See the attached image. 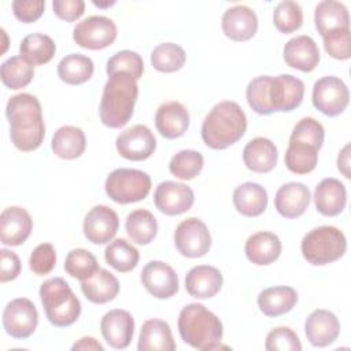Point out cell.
Here are the masks:
<instances>
[{"label":"cell","instance_id":"6da1fadb","mask_svg":"<svg viewBox=\"0 0 351 351\" xmlns=\"http://www.w3.org/2000/svg\"><path fill=\"white\" fill-rule=\"evenodd\" d=\"M304 84L291 74L259 75L251 80L245 89L248 106L259 115L291 112L300 106Z\"/></svg>","mask_w":351,"mask_h":351},{"label":"cell","instance_id":"7a4b0ae2","mask_svg":"<svg viewBox=\"0 0 351 351\" xmlns=\"http://www.w3.org/2000/svg\"><path fill=\"white\" fill-rule=\"evenodd\" d=\"M10 123V137L14 147L22 152L37 149L45 137V123L38 99L30 93L10 97L5 106Z\"/></svg>","mask_w":351,"mask_h":351},{"label":"cell","instance_id":"3957f363","mask_svg":"<svg viewBox=\"0 0 351 351\" xmlns=\"http://www.w3.org/2000/svg\"><path fill=\"white\" fill-rule=\"evenodd\" d=\"M137 96V80L130 74L119 71L108 75L99 106L101 123L111 129L125 126L133 115Z\"/></svg>","mask_w":351,"mask_h":351},{"label":"cell","instance_id":"277c9868","mask_svg":"<svg viewBox=\"0 0 351 351\" xmlns=\"http://www.w3.org/2000/svg\"><path fill=\"white\" fill-rule=\"evenodd\" d=\"M247 130L243 108L232 100L217 103L202 123V140L211 149H225L237 143Z\"/></svg>","mask_w":351,"mask_h":351},{"label":"cell","instance_id":"5b68a950","mask_svg":"<svg viewBox=\"0 0 351 351\" xmlns=\"http://www.w3.org/2000/svg\"><path fill=\"white\" fill-rule=\"evenodd\" d=\"M178 332L184 343L196 350L207 351L222 348V322L213 311L200 303H189L180 311Z\"/></svg>","mask_w":351,"mask_h":351},{"label":"cell","instance_id":"8992f818","mask_svg":"<svg viewBox=\"0 0 351 351\" xmlns=\"http://www.w3.org/2000/svg\"><path fill=\"white\" fill-rule=\"evenodd\" d=\"M40 299L47 319L56 328L73 325L81 314V302L62 277L45 280L40 287Z\"/></svg>","mask_w":351,"mask_h":351},{"label":"cell","instance_id":"52a82bcc","mask_svg":"<svg viewBox=\"0 0 351 351\" xmlns=\"http://www.w3.org/2000/svg\"><path fill=\"white\" fill-rule=\"evenodd\" d=\"M303 258L314 265L324 266L339 261L347 251L344 233L336 226H318L307 232L300 243Z\"/></svg>","mask_w":351,"mask_h":351},{"label":"cell","instance_id":"ba28073f","mask_svg":"<svg viewBox=\"0 0 351 351\" xmlns=\"http://www.w3.org/2000/svg\"><path fill=\"white\" fill-rule=\"evenodd\" d=\"M151 177L137 169H115L104 184L107 196L119 204L136 203L145 199L151 191Z\"/></svg>","mask_w":351,"mask_h":351},{"label":"cell","instance_id":"9c48e42d","mask_svg":"<svg viewBox=\"0 0 351 351\" xmlns=\"http://www.w3.org/2000/svg\"><path fill=\"white\" fill-rule=\"evenodd\" d=\"M118 30L112 19L103 15H92L75 25L73 40L85 49H103L110 47L117 38Z\"/></svg>","mask_w":351,"mask_h":351},{"label":"cell","instance_id":"30bf717a","mask_svg":"<svg viewBox=\"0 0 351 351\" xmlns=\"http://www.w3.org/2000/svg\"><path fill=\"white\" fill-rule=\"evenodd\" d=\"M174 244L182 256L200 258L211 248V234L202 219L191 217L177 225L174 230Z\"/></svg>","mask_w":351,"mask_h":351},{"label":"cell","instance_id":"8fae6325","mask_svg":"<svg viewBox=\"0 0 351 351\" xmlns=\"http://www.w3.org/2000/svg\"><path fill=\"white\" fill-rule=\"evenodd\" d=\"M38 325V313L34 303L27 298H16L7 303L3 310V328L14 339L30 337Z\"/></svg>","mask_w":351,"mask_h":351},{"label":"cell","instance_id":"7c38bea8","mask_svg":"<svg viewBox=\"0 0 351 351\" xmlns=\"http://www.w3.org/2000/svg\"><path fill=\"white\" fill-rule=\"evenodd\" d=\"M311 100L318 111L328 117H336L347 108L350 92L343 80L335 75H325L315 81Z\"/></svg>","mask_w":351,"mask_h":351},{"label":"cell","instance_id":"4fadbf2b","mask_svg":"<svg viewBox=\"0 0 351 351\" xmlns=\"http://www.w3.org/2000/svg\"><path fill=\"white\" fill-rule=\"evenodd\" d=\"M118 154L128 160H145L156 149V138L145 125H134L122 130L115 140Z\"/></svg>","mask_w":351,"mask_h":351},{"label":"cell","instance_id":"5bb4252c","mask_svg":"<svg viewBox=\"0 0 351 351\" xmlns=\"http://www.w3.org/2000/svg\"><path fill=\"white\" fill-rule=\"evenodd\" d=\"M140 280L147 292L156 299H169L178 292L176 270L162 261L148 262L141 270Z\"/></svg>","mask_w":351,"mask_h":351},{"label":"cell","instance_id":"9a60e30c","mask_svg":"<svg viewBox=\"0 0 351 351\" xmlns=\"http://www.w3.org/2000/svg\"><path fill=\"white\" fill-rule=\"evenodd\" d=\"M195 202L191 186L176 181L160 182L154 192L155 207L166 215H180L186 213Z\"/></svg>","mask_w":351,"mask_h":351},{"label":"cell","instance_id":"2e32d148","mask_svg":"<svg viewBox=\"0 0 351 351\" xmlns=\"http://www.w3.org/2000/svg\"><path fill=\"white\" fill-rule=\"evenodd\" d=\"M82 229L88 241L106 244L114 239L119 229L118 214L108 206L97 204L86 213Z\"/></svg>","mask_w":351,"mask_h":351},{"label":"cell","instance_id":"e0dca14e","mask_svg":"<svg viewBox=\"0 0 351 351\" xmlns=\"http://www.w3.org/2000/svg\"><path fill=\"white\" fill-rule=\"evenodd\" d=\"M100 332L110 347L115 350H123L130 344L133 339V315L129 311L121 308L110 310L103 315L100 321Z\"/></svg>","mask_w":351,"mask_h":351},{"label":"cell","instance_id":"ac0fdd59","mask_svg":"<svg viewBox=\"0 0 351 351\" xmlns=\"http://www.w3.org/2000/svg\"><path fill=\"white\" fill-rule=\"evenodd\" d=\"M33 230L30 214L19 206H11L0 215V239L4 245L16 247L23 244Z\"/></svg>","mask_w":351,"mask_h":351},{"label":"cell","instance_id":"d6986e66","mask_svg":"<svg viewBox=\"0 0 351 351\" xmlns=\"http://www.w3.org/2000/svg\"><path fill=\"white\" fill-rule=\"evenodd\" d=\"M223 34L233 41H247L258 30V18L252 8L237 4L228 8L221 19Z\"/></svg>","mask_w":351,"mask_h":351},{"label":"cell","instance_id":"ffe728a7","mask_svg":"<svg viewBox=\"0 0 351 351\" xmlns=\"http://www.w3.org/2000/svg\"><path fill=\"white\" fill-rule=\"evenodd\" d=\"M304 333L311 346L326 347L337 340L340 322L332 311L317 308L306 318Z\"/></svg>","mask_w":351,"mask_h":351},{"label":"cell","instance_id":"44dd1931","mask_svg":"<svg viewBox=\"0 0 351 351\" xmlns=\"http://www.w3.org/2000/svg\"><path fill=\"white\" fill-rule=\"evenodd\" d=\"M285 63L303 73L313 71L319 63V49L315 41L306 34L291 38L282 49Z\"/></svg>","mask_w":351,"mask_h":351},{"label":"cell","instance_id":"7402d4cb","mask_svg":"<svg viewBox=\"0 0 351 351\" xmlns=\"http://www.w3.org/2000/svg\"><path fill=\"white\" fill-rule=\"evenodd\" d=\"M189 112L184 104L171 100L160 104L155 114V126L160 136L166 138H178L189 128Z\"/></svg>","mask_w":351,"mask_h":351},{"label":"cell","instance_id":"603a6c76","mask_svg":"<svg viewBox=\"0 0 351 351\" xmlns=\"http://www.w3.org/2000/svg\"><path fill=\"white\" fill-rule=\"evenodd\" d=\"M310 189L302 182H287L281 185L274 196V207L284 218H298L304 214L310 204Z\"/></svg>","mask_w":351,"mask_h":351},{"label":"cell","instance_id":"cb8c5ba5","mask_svg":"<svg viewBox=\"0 0 351 351\" xmlns=\"http://www.w3.org/2000/svg\"><path fill=\"white\" fill-rule=\"evenodd\" d=\"M223 284L222 273L210 265H197L185 276V289L196 299H210L215 296Z\"/></svg>","mask_w":351,"mask_h":351},{"label":"cell","instance_id":"d4e9b609","mask_svg":"<svg viewBox=\"0 0 351 351\" xmlns=\"http://www.w3.org/2000/svg\"><path fill=\"white\" fill-rule=\"evenodd\" d=\"M317 211L324 217H336L346 208L347 189L344 184L333 177L324 178L314 191Z\"/></svg>","mask_w":351,"mask_h":351},{"label":"cell","instance_id":"484cf974","mask_svg":"<svg viewBox=\"0 0 351 351\" xmlns=\"http://www.w3.org/2000/svg\"><path fill=\"white\" fill-rule=\"evenodd\" d=\"M277 160V147L267 137H255L250 140L243 149V162L245 167L254 173L271 171Z\"/></svg>","mask_w":351,"mask_h":351},{"label":"cell","instance_id":"4316f807","mask_svg":"<svg viewBox=\"0 0 351 351\" xmlns=\"http://www.w3.org/2000/svg\"><path fill=\"white\" fill-rule=\"evenodd\" d=\"M281 250L282 245L278 236L271 232H256L247 239L244 245L247 259L258 266H267L276 262Z\"/></svg>","mask_w":351,"mask_h":351},{"label":"cell","instance_id":"83f0119b","mask_svg":"<svg viewBox=\"0 0 351 351\" xmlns=\"http://www.w3.org/2000/svg\"><path fill=\"white\" fill-rule=\"evenodd\" d=\"M177 348L170 325L159 318L147 319L138 335V351H174Z\"/></svg>","mask_w":351,"mask_h":351},{"label":"cell","instance_id":"f1b7e54d","mask_svg":"<svg viewBox=\"0 0 351 351\" xmlns=\"http://www.w3.org/2000/svg\"><path fill=\"white\" fill-rule=\"evenodd\" d=\"M315 29L321 37L328 33L350 29V15L347 7L335 0H324L317 4L314 11Z\"/></svg>","mask_w":351,"mask_h":351},{"label":"cell","instance_id":"f546056e","mask_svg":"<svg viewBox=\"0 0 351 351\" xmlns=\"http://www.w3.org/2000/svg\"><path fill=\"white\" fill-rule=\"evenodd\" d=\"M256 302L266 317H280L296 306L298 292L287 285L270 287L258 295Z\"/></svg>","mask_w":351,"mask_h":351},{"label":"cell","instance_id":"4dcf8cb0","mask_svg":"<svg viewBox=\"0 0 351 351\" xmlns=\"http://www.w3.org/2000/svg\"><path fill=\"white\" fill-rule=\"evenodd\" d=\"M51 148L53 154L60 159H77L85 152L86 148L85 133L78 126H60L52 136Z\"/></svg>","mask_w":351,"mask_h":351},{"label":"cell","instance_id":"1f68e13d","mask_svg":"<svg viewBox=\"0 0 351 351\" xmlns=\"http://www.w3.org/2000/svg\"><path fill=\"white\" fill-rule=\"evenodd\" d=\"M267 192L256 182L240 184L233 191L234 208L244 217H259L267 207Z\"/></svg>","mask_w":351,"mask_h":351},{"label":"cell","instance_id":"d6a6232c","mask_svg":"<svg viewBox=\"0 0 351 351\" xmlns=\"http://www.w3.org/2000/svg\"><path fill=\"white\" fill-rule=\"evenodd\" d=\"M81 291L95 304H104L114 300L119 292L118 278L106 269H99L90 278L81 281Z\"/></svg>","mask_w":351,"mask_h":351},{"label":"cell","instance_id":"836d02e7","mask_svg":"<svg viewBox=\"0 0 351 351\" xmlns=\"http://www.w3.org/2000/svg\"><path fill=\"white\" fill-rule=\"evenodd\" d=\"M56 52L53 40L43 33L27 34L19 45V56L32 66L48 63Z\"/></svg>","mask_w":351,"mask_h":351},{"label":"cell","instance_id":"e575fe53","mask_svg":"<svg viewBox=\"0 0 351 351\" xmlns=\"http://www.w3.org/2000/svg\"><path fill=\"white\" fill-rule=\"evenodd\" d=\"M125 229L132 241L140 245H147L156 237L158 221L151 211L137 208L126 217Z\"/></svg>","mask_w":351,"mask_h":351},{"label":"cell","instance_id":"d590c367","mask_svg":"<svg viewBox=\"0 0 351 351\" xmlns=\"http://www.w3.org/2000/svg\"><path fill=\"white\" fill-rule=\"evenodd\" d=\"M95 71L93 60L82 53L66 55L58 64L59 78L69 85H81L90 80Z\"/></svg>","mask_w":351,"mask_h":351},{"label":"cell","instance_id":"8d00e7d4","mask_svg":"<svg viewBox=\"0 0 351 351\" xmlns=\"http://www.w3.org/2000/svg\"><path fill=\"white\" fill-rule=\"evenodd\" d=\"M318 151L319 149H317L311 144L289 140L284 156L287 169L295 174L311 173L318 162Z\"/></svg>","mask_w":351,"mask_h":351},{"label":"cell","instance_id":"74e56055","mask_svg":"<svg viewBox=\"0 0 351 351\" xmlns=\"http://www.w3.org/2000/svg\"><path fill=\"white\" fill-rule=\"evenodd\" d=\"M106 262L117 271L128 273L132 271L140 259L138 250L125 239L112 240L104 251Z\"/></svg>","mask_w":351,"mask_h":351},{"label":"cell","instance_id":"f35d334b","mask_svg":"<svg viewBox=\"0 0 351 351\" xmlns=\"http://www.w3.org/2000/svg\"><path fill=\"white\" fill-rule=\"evenodd\" d=\"M34 77V66L29 64L21 56H11L5 59L0 66L1 82L12 89H21L27 86Z\"/></svg>","mask_w":351,"mask_h":351},{"label":"cell","instance_id":"ab89813d","mask_svg":"<svg viewBox=\"0 0 351 351\" xmlns=\"http://www.w3.org/2000/svg\"><path fill=\"white\" fill-rule=\"evenodd\" d=\"M186 60V53L178 44L162 43L151 52V64L160 73H174L182 69Z\"/></svg>","mask_w":351,"mask_h":351},{"label":"cell","instance_id":"60d3db41","mask_svg":"<svg viewBox=\"0 0 351 351\" xmlns=\"http://www.w3.org/2000/svg\"><path fill=\"white\" fill-rule=\"evenodd\" d=\"M204 166V158L195 149L178 151L169 163L170 173L180 180H193L200 174Z\"/></svg>","mask_w":351,"mask_h":351},{"label":"cell","instance_id":"b9f144b4","mask_svg":"<svg viewBox=\"0 0 351 351\" xmlns=\"http://www.w3.org/2000/svg\"><path fill=\"white\" fill-rule=\"evenodd\" d=\"M99 269L100 267L96 256L85 248H74L66 255L64 270L74 278L84 281L90 278Z\"/></svg>","mask_w":351,"mask_h":351},{"label":"cell","instance_id":"7bdbcfd3","mask_svg":"<svg viewBox=\"0 0 351 351\" xmlns=\"http://www.w3.org/2000/svg\"><path fill=\"white\" fill-rule=\"evenodd\" d=\"M273 23L284 34L299 30L303 25V10L300 4L292 0L280 1L273 11Z\"/></svg>","mask_w":351,"mask_h":351},{"label":"cell","instance_id":"ee69618b","mask_svg":"<svg viewBox=\"0 0 351 351\" xmlns=\"http://www.w3.org/2000/svg\"><path fill=\"white\" fill-rule=\"evenodd\" d=\"M107 75H111L114 73H128L134 80H140L144 73V62L143 58L130 49H123L117 53H114L106 64Z\"/></svg>","mask_w":351,"mask_h":351},{"label":"cell","instance_id":"f6af8a7d","mask_svg":"<svg viewBox=\"0 0 351 351\" xmlns=\"http://www.w3.org/2000/svg\"><path fill=\"white\" fill-rule=\"evenodd\" d=\"M289 140L303 141V143L311 144L317 149H321L325 140V129L315 118L306 117V118H302L293 126Z\"/></svg>","mask_w":351,"mask_h":351},{"label":"cell","instance_id":"bcb514c9","mask_svg":"<svg viewBox=\"0 0 351 351\" xmlns=\"http://www.w3.org/2000/svg\"><path fill=\"white\" fill-rule=\"evenodd\" d=\"M265 348L267 351H300L302 343L293 329L278 326L267 333Z\"/></svg>","mask_w":351,"mask_h":351},{"label":"cell","instance_id":"7dc6e473","mask_svg":"<svg viewBox=\"0 0 351 351\" xmlns=\"http://www.w3.org/2000/svg\"><path fill=\"white\" fill-rule=\"evenodd\" d=\"M324 38V48L337 60H347L351 58V33L350 29H341L328 33Z\"/></svg>","mask_w":351,"mask_h":351},{"label":"cell","instance_id":"c3c4849f","mask_svg":"<svg viewBox=\"0 0 351 351\" xmlns=\"http://www.w3.org/2000/svg\"><path fill=\"white\" fill-rule=\"evenodd\" d=\"M56 265V251L51 243L38 244L30 254L29 267L37 276L49 274Z\"/></svg>","mask_w":351,"mask_h":351},{"label":"cell","instance_id":"681fc988","mask_svg":"<svg viewBox=\"0 0 351 351\" xmlns=\"http://www.w3.org/2000/svg\"><path fill=\"white\" fill-rule=\"evenodd\" d=\"M12 12L18 21L22 23L36 22L45 10L44 0H14Z\"/></svg>","mask_w":351,"mask_h":351},{"label":"cell","instance_id":"f907efd6","mask_svg":"<svg viewBox=\"0 0 351 351\" xmlns=\"http://www.w3.org/2000/svg\"><path fill=\"white\" fill-rule=\"evenodd\" d=\"M52 8L59 19L74 22L82 16L85 11V3L82 0H53Z\"/></svg>","mask_w":351,"mask_h":351},{"label":"cell","instance_id":"816d5d0a","mask_svg":"<svg viewBox=\"0 0 351 351\" xmlns=\"http://www.w3.org/2000/svg\"><path fill=\"white\" fill-rule=\"evenodd\" d=\"M0 256H1V271H0V281L1 282H8L15 280L22 270V263L19 256L7 248L0 250Z\"/></svg>","mask_w":351,"mask_h":351},{"label":"cell","instance_id":"f5cc1de1","mask_svg":"<svg viewBox=\"0 0 351 351\" xmlns=\"http://www.w3.org/2000/svg\"><path fill=\"white\" fill-rule=\"evenodd\" d=\"M71 350L73 351H77V350H84V351H104V347L95 339V337H90V336H84L81 337L78 341H75L73 346H71Z\"/></svg>","mask_w":351,"mask_h":351},{"label":"cell","instance_id":"db71d44e","mask_svg":"<svg viewBox=\"0 0 351 351\" xmlns=\"http://www.w3.org/2000/svg\"><path fill=\"white\" fill-rule=\"evenodd\" d=\"M337 169L346 177L351 178L350 173V144H346L337 156Z\"/></svg>","mask_w":351,"mask_h":351},{"label":"cell","instance_id":"11a10c76","mask_svg":"<svg viewBox=\"0 0 351 351\" xmlns=\"http://www.w3.org/2000/svg\"><path fill=\"white\" fill-rule=\"evenodd\" d=\"M93 4H95L96 7H101V8H104V7H111V5H114V4H115V1H106V3L93 1Z\"/></svg>","mask_w":351,"mask_h":351}]
</instances>
